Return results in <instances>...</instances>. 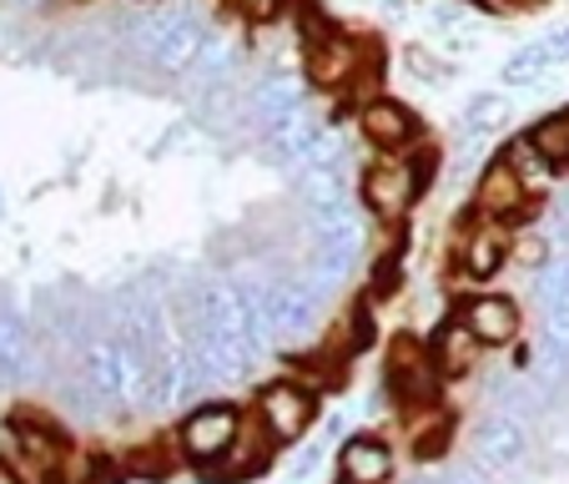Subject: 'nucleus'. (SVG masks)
<instances>
[{
	"instance_id": "obj_17",
	"label": "nucleus",
	"mask_w": 569,
	"mask_h": 484,
	"mask_svg": "<svg viewBox=\"0 0 569 484\" xmlns=\"http://www.w3.org/2000/svg\"><path fill=\"white\" fill-rule=\"evenodd\" d=\"M509 167H515V172H519V182H525V192H535V187H545L549 182V157H545V151H539L535 147V141H515V147H509Z\"/></svg>"
},
{
	"instance_id": "obj_3",
	"label": "nucleus",
	"mask_w": 569,
	"mask_h": 484,
	"mask_svg": "<svg viewBox=\"0 0 569 484\" xmlns=\"http://www.w3.org/2000/svg\"><path fill=\"white\" fill-rule=\"evenodd\" d=\"M419 187H423V172L413 161H378L373 172L363 177V203L378 217H403L409 203L419 197Z\"/></svg>"
},
{
	"instance_id": "obj_14",
	"label": "nucleus",
	"mask_w": 569,
	"mask_h": 484,
	"mask_svg": "<svg viewBox=\"0 0 569 484\" xmlns=\"http://www.w3.org/2000/svg\"><path fill=\"white\" fill-rule=\"evenodd\" d=\"M479 338L463 328V318L459 323H449L439 334V354H433V368H439V378H459V374H469L473 368V358H479Z\"/></svg>"
},
{
	"instance_id": "obj_9",
	"label": "nucleus",
	"mask_w": 569,
	"mask_h": 484,
	"mask_svg": "<svg viewBox=\"0 0 569 484\" xmlns=\"http://www.w3.org/2000/svg\"><path fill=\"white\" fill-rule=\"evenodd\" d=\"M479 207L489 217H525L529 213V192H525V182H519V172L509 167V161H495V167L483 172Z\"/></svg>"
},
{
	"instance_id": "obj_19",
	"label": "nucleus",
	"mask_w": 569,
	"mask_h": 484,
	"mask_svg": "<svg viewBox=\"0 0 569 484\" xmlns=\"http://www.w3.org/2000/svg\"><path fill=\"white\" fill-rule=\"evenodd\" d=\"M227 66H232V41H222V36H212V41L202 46V56H197L192 71L202 76V87H217L227 76Z\"/></svg>"
},
{
	"instance_id": "obj_8",
	"label": "nucleus",
	"mask_w": 569,
	"mask_h": 484,
	"mask_svg": "<svg viewBox=\"0 0 569 484\" xmlns=\"http://www.w3.org/2000/svg\"><path fill=\"white\" fill-rule=\"evenodd\" d=\"M268 147L278 151L282 161H312L322 147V131H318V121L298 107V111H282V117L268 121Z\"/></svg>"
},
{
	"instance_id": "obj_24",
	"label": "nucleus",
	"mask_w": 569,
	"mask_h": 484,
	"mask_svg": "<svg viewBox=\"0 0 569 484\" xmlns=\"http://www.w3.org/2000/svg\"><path fill=\"white\" fill-rule=\"evenodd\" d=\"M242 11H248L252 21H272V16L282 11V0H242Z\"/></svg>"
},
{
	"instance_id": "obj_25",
	"label": "nucleus",
	"mask_w": 569,
	"mask_h": 484,
	"mask_svg": "<svg viewBox=\"0 0 569 484\" xmlns=\"http://www.w3.org/2000/svg\"><path fill=\"white\" fill-rule=\"evenodd\" d=\"M91 484H121V464L101 460V464H97V470H91Z\"/></svg>"
},
{
	"instance_id": "obj_10",
	"label": "nucleus",
	"mask_w": 569,
	"mask_h": 484,
	"mask_svg": "<svg viewBox=\"0 0 569 484\" xmlns=\"http://www.w3.org/2000/svg\"><path fill=\"white\" fill-rule=\"evenodd\" d=\"M463 328H469L483 348H489V344H509V338H515V328H519V308L509 298H473L469 308H463Z\"/></svg>"
},
{
	"instance_id": "obj_7",
	"label": "nucleus",
	"mask_w": 569,
	"mask_h": 484,
	"mask_svg": "<svg viewBox=\"0 0 569 484\" xmlns=\"http://www.w3.org/2000/svg\"><path fill=\"white\" fill-rule=\"evenodd\" d=\"M529 434L525 424L515 419V414H489V419L473 429V450H479V464H489V470H509V464L525 454Z\"/></svg>"
},
{
	"instance_id": "obj_27",
	"label": "nucleus",
	"mask_w": 569,
	"mask_h": 484,
	"mask_svg": "<svg viewBox=\"0 0 569 484\" xmlns=\"http://www.w3.org/2000/svg\"><path fill=\"white\" fill-rule=\"evenodd\" d=\"M0 484H21V480H16V474L6 470V464H0Z\"/></svg>"
},
{
	"instance_id": "obj_5",
	"label": "nucleus",
	"mask_w": 569,
	"mask_h": 484,
	"mask_svg": "<svg viewBox=\"0 0 569 484\" xmlns=\"http://www.w3.org/2000/svg\"><path fill=\"white\" fill-rule=\"evenodd\" d=\"M388 378H393V394L403 404H429L433 384H439V368H433L429 354H419V344L398 338L393 354H388Z\"/></svg>"
},
{
	"instance_id": "obj_2",
	"label": "nucleus",
	"mask_w": 569,
	"mask_h": 484,
	"mask_svg": "<svg viewBox=\"0 0 569 484\" xmlns=\"http://www.w3.org/2000/svg\"><path fill=\"white\" fill-rule=\"evenodd\" d=\"M258 419H262V429H268L272 444L302 439V429H308V419H312L308 388H298V384H268V388H262V398H258Z\"/></svg>"
},
{
	"instance_id": "obj_15",
	"label": "nucleus",
	"mask_w": 569,
	"mask_h": 484,
	"mask_svg": "<svg viewBox=\"0 0 569 484\" xmlns=\"http://www.w3.org/2000/svg\"><path fill=\"white\" fill-rule=\"evenodd\" d=\"M358 66V51L348 41H338V36H322L318 46H312V76H318L322 87H338V81H348Z\"/></svg>"
},
{
	"instance_id": "obj_22",
	"label": "nucleus",
	"mask_w": 569,
	"mask_h": 484,
	"mask_svg": "<svg viewBox=\"0 0 569 484\" xmlns=\"http://www.w3.org/2000/svg\"><path fill=\"white\" fill-rule=\"evenodd\" d=\"M539 293H545V303H569V258L549 263L545 278H539Z\"/></svg>"
},
{
	"instance_id": "obj_4",
	"label": "nucleus",
	"mask_w": 569,
	"mask_h": 484,
	"mask_svg": "<svg viewBox=\"0 0 569 484\" xmlns=\"http://www.w3.org/2000/svg\"><path fill=\"white\" fill-rule=\"evenodd\" d=\"M237 414L232 409H222V404H207V409H197L192 419L182 424V450L192 454L197 464H217L227 450H232V439H237Z\"/></svg>"
},
{
	"instance_id": "obj_18",
	"label": "nucleus",
	"mask_w": 569,
	"mask_h": 484,
	"mask_svg": "<svg viewBox=\"0 0 569 484\" xmlns=\"http://www.w3.org/2000/svg\"><path fill=\"white\" fill-rule=\"evenodd\" d=\"M529 141H535L549 161H569V111H555L549 121H539Z\"/></svg>"
},
{
	"instance_id": "obj_6",
	"label": "nucleus",
	"mask_w": 569,
	"mask_h": 484,
	"mask_svg": "<svg viewBox=\"0 0 569 484\" xmlns=\"http://www.w3.org/2000/svg\"><path fill=\"white\" fill-rule=\"evenodd\" d=\"M268 318L282 338H298L318 323V288L312 283H278L268 293Z\"/></svg>"
},
{
	"instance_id": "obj_20",
	"label": "nucleus",
	"mask_w": 569,
	"mask_h": 484,
	"mask_svg": "<svg viewBox=\"0 0 569 484\" xmlns=\"http://www.w3.org/2000/svg\"><path fill=\"white\" fill-rule=\"evenodd\" d=\"M21 450H26V460H31L36 470H46V474H51L56 460H61V450H56L51 434H46V429H31V424H21Z\"/></svg>"
},
{
	"instance_id": "obj_21",
	"label": "nucleus",
	"mask_w": 569,
	"mask_h": 484,
	"mask_svg": "<svg viewBox=\"0 0 569 484\" xmlns=\"http://www.w3.org/2000/svg\"><path fill=\"white\" fill-rule=\"evenodd\" d=\"M499 117H505V101H499V97H479L469 111H463V131H469V137H479V131H495Z\"/></svg>"
},
{
	"instance_id": "obj_11",
	"label": "nucleus",
	"mask_w": 569,
	"mask_h": 484,
	"mask_svg": "<svg viewBox=\"0 0 569 484\" xmlns=\"http://www.w3.org/2000/svg\"><path fill=\"white\" fill-rule=\"evenodd\" d=\"M343 480L348 484H383L388 470H393V454L383 450L378 439H368V434H358V439L343 444Z\"/></svg>"
},
{
	"instance_id": "obj_26",
	"label": "nucleus",
	"mask_w": 569,
	"mask_h": 484,
	"mask_svg": "<svg viewBox=\"0 0 569 484\" xmlns=\"http://www.w3.org/2000/svg\"><path fill=\"white\" fill-rule=\"evenodd\" d=\"M433 484H489V480H483L479 470H453L449 480H433Z\"/></svg>"
},
{
	"instance_id": "obj_1",
	"label": "nucleus",
	"mask_w": 569,
	"mask_h": 484,
	"mask_svg": "<svg viewBox=\"0 0 569 484\" xmlns=\"http://www.w3.org/2000/svg\"><path fill=\"white\" fill-rule=\"evenodd\" d=\"M137 46L167 76H182V71H192V66H197L207 36L197 31V21H192V16H182V11H151L147 21L137 26Z\"/></svg>"
},
{
	"instance_id": "obj_23",
	"label": "nucleus",
	"mask_w": 569,
	"mask_h": 484,
	"mask_svg": "<svg viewBox=\"0 0 569 484\" xmlns=\"http://www.w3.org/2000/svg\"><path fill=\"white\" fill-rule=\"evenodd\" d=\"M549 338L569 348V303H549Z\"/></svg>"
},
{
	"instance_id": "obj_16",
	"label": "nucleus",
	"mask_w": 569,
	"mask_h": 484,
	"mask_svg": "<svg viewBox=\"0 0 569 484\" xmlns=\"http://www.w3.org/2000/svg\"><path fill=\"white\" fill-rule=\"evenodd\" d=\"M499 263H505V233L483 227V233H473L469 243H463V273H469V278H489Z\"/></svg>"
},
{
	"instance_id": "obj_12",
	"label": "nucleus",
	"mask_w": 569,
	"mask_h": 484,
	"mask_svg": "<svg viewBox=\"0 0 569 484\" xmlns=\"http://www.w3.org/2000/svg\"><path fill=\"white\" fill-rule=\"evenodd\" d=\"M363 131L378 147H403L419 131V121H413V111L403 101H373V107H363Z\"/></svg>"
},
{
	"instance_id": "obj_13",
	"label": "nucleus",
	"mask_w": 569,
	"mask_h": 484,
	"mask_svg": "<svg viewBox=\"0 0 569 484\" xmlns=\"http://www.w3.org/2000/svg\"><path fill=\"white\" fill-rule=\"evenodd\" d=\"M262 439H268V429L258 434L252 424H242V434H237L232 450L212 464V474H217V480H248V474H258L262 464H268V444H262Z\"/></svg>"
}]
</instances>
